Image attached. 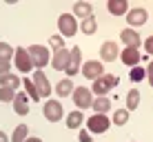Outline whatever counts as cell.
Listing matches in <instances>:
<instances>
[{"label": "cell", "mask_w": 153, "mask_h": 142, "mask_svg": "<svg viewBox=\"0 0 153 142\" xmlns=\"http://www.w3.org/2000/svg\"><path fill=\"white\" fill-rule=\"evenodd\" d=\"M118 82H120L118 76H113V73H104V76H100L98 80H93L91 93H96L98 98H102V96H107L113 87H118Z\"/></svg>", "instance_id": "obj_1"}, {"label": "cell", "mask_w": 153, "mask_h": 142, "mask_svg": "<svg viewBox=\"0 0 153 142\" xmlns=\"http://www.w3.org/2000/svg\"><path fill=\"white\" fill-rule=\"evenodd\" d=\"M27 51H29V56H31L33 67H36V69H40V71H42V67H47V65L51 62L49 49H47V47H42V45H31Z\"/></svg>", "instance_id": "obj_2"}, {"label": "cell", "mask_w": 153, "mask_h": 142, "mask_svg": "<svg viewBox=\"0 0 153 142\" xmlns=\"http://www.w3.org/2000/svg\"><path fill=\"white\" fill-rule=\"evenodd\" d=\"M71 98H73V104H76L78 109H91V104H93V93H91V89H87V87H76L73 89V93H71Z\"/></svg>", "instance_id": "obj_3"}, {"label": "cell", "mask_w": 153, "mask_h": 142, "mask_svg": "<svg viewBox=\"0 0 153 142\" xmlns=\"http://www.w3.org/2000/svg\"><path fill=\"white\" fill-rule=\"evenodd\" d=\"M58 29H60L62 38H71V36H76L78 31V20L73 13H62L60 18H58Z\"/></svg>", "instance_id": "obj_4"}, {"label": "cell", "mask_w": 153, "mask_h": 142, "mask_svg": "<svg viewBox=\"0 0 153 142\" xmlns=\"http://www.w3.org/2000/svg\"><path fill=\"white\" fill-rule=\"evenodd\" d=\"M109 127H111V120H109L104 113H96V115H91V118L87 120L89 133H104Z\"/></svg>", "instance_id": "obj_5"}, {"label": "cell", "mask_w": 153, "mask_h": 142, "mask_svg": "<svg viewBox=\"0 0 153 142\" xmlns=\"http://www.w3.org/2000/svg\"><path fill=\"white\" fill-rule=\"evenodd\" d=\"M42 111H45V118L49 120V122H60V118L65 115L60 100H47L45 107H42Z\"/></svg>", "instance_id": "obj_6"}, {"label": "cell", "mask_w": 153, "mask_h": 142, "mask_svg": "<svg viewBox=\"0 0 153 142\" xmlns=\"http://www.w3.org/2000/svg\"><path fill=\"white\" fill-rule=\"evenodd\" d=\"M13 60H16V69L18 71H31L33 69V62H31V56H29V51L25 49V47H18L16 49V54H13Z\"/></svg>", "instance_id": "obj_7"}, {"label": "cell", "mask_w": 153, "mask_h": 142, "mask_svg": "<svg viewBox=\"0 0 153 142\" xmlns=\"http://www.w3.org/2000/svg\"><path fill=\"white\" fill-rule=\"evenodd\" d=\"M33 85H36V89H38L40 100H42V98H49L51 91H53V89H51V85H49V80H47V76H45L40 69L33 71Z\"/></svg>", "instance_id": "obj_8"}, {"label": "cell", "mask_w": 153, "mask_h": 142, "mask_svg": "<svg viewBox=\"0 0 153 142\" xmlns=\"http://www.w3.org/2000/svg\"><path fill=\"white\" fill-rule=\"evenodd\" d=\"M82 73L89 80H98L100 76H104V67H102V62H98V60H89V62L82 65Z\"/></svg>", "instance_id": "obj_9"}, {"label": "cell", "mask_w": 153, "mask_h": 142, "mask_svg": "<svg viewBox=\"0 0 153 142\" xmlns=\"http://www.w3.org/2000/svg\"><path fill=\"white\" fill-rule=\"evenodd\" d=\"M80 67H82V49L80 47H73L71 49V58H69V65H67V76H76L78 71H80Z\"/></svg>", "instance_id": "obj_10"}, {"label": "cell", "mask_w": 153, "mask_h": 142, "mask_svg": "<svg viewBox=\"0 0 153 142\" xmlns=\"http://www.w3.org/2000/svg\"><path fill=\"white\" fill-rule=\"evenodd\" d=\"M69 58H71V51L67 49H60V51H53V58H51V67L56 71H65L67 65H69Z\"/></svg>", "instance_id": "obj_11"}, {"label": "cell", "mask_w": 153, "mask_h": 142, "mask_svg": "<svg viewBox=\"0 0 153 142\" xmlns=\"http://www.w3.org/2000/svg\"><path fill=\"white\" fill-rule=\"evenodd\" d=\"M146 18H149V13H146V9H142V7H135V9H131V11L126 13V22H129L131 27H140V25H144Z\"/></svg>", "instance_id": "obj_12"}, {"label": "cell", "mask_w": 153, "mask_h": 142, "mask_svg": "<svg viewBox=\"0 0 153 142\" xmlns=\"http://www.w3.org/2000/svg\"><path fill=\"white\" fill-rule=\"evenodd\" d=\"M100 56H102V60L104 62H113L115 58H120V49H118V45L115 42H104L102 47H100Z\"/></svg>", "instance_id": "obj_13"}, {"label": "cell", "mask_w": 153, "mask_h": 142, "mask_svg": "<svg viewBox=\"0 0 153 142\" xmlns=\"http://www.w3.org/2000/svg\"><path fill=\"white\" fill-rule=\"evenodd\" d=\"M140 58L142 56L138 54V49H131V47H126L124 51H120V60H122L126 67H138Z\"/></svg>", "instance_id": "obj_14"}, {"label": "cell", "mask_w": 153, "mask_h": 142, "mask_svg": "<svg viewBox=\"0 0 153 142\" xmlns=\"http://www.w3.org/2000/svg\"><path fill=\"white\" fill-rule=\"evenodd\" d=\"M13 109L18 115H27L29 113V100L22 91H16V98H13Z\"/></svg>", "instance_id": "obj_15"}, {"label": "cell", "mask_w": 153, "mask_h": 142, "mask_svg": "<svg viewBox=\"0 0 153 142\" xmlns=\"http://www.w3.org/2000/svg\"><path fill=\"white\" fill-rule=\"evenodd\" d=\"M120 38H122V42L126 45V47H131V49H138V47L142 45V40H140V36L138 33H135V31L133 29H124L122 31V33H120Z\"/></svg>", "instance_id": "obj_16"}, {"label": "cell", "mask_w": 153, "mask_h": 142, "mask_svg": "<svg viewBox=\"0 0 153 142\" xmlns=\"http://www.w3.org/2000/svg\"><path fill=\"white\" fill-rule=\"evenodd\" d=\"M107 9H109V13H113V16H126L129 13V2H126V0H109Z\"/></svg>", "instance_id": "obj_17"}, {"label": "cell", "mask_w": 153, "mask_h": 142, "mask_svg": "<svg viewBox=\"0 0 153 142\" xmlns=\"http://www.w3.org/2000/svg\"><path fill=\"white\" fill-rule=\"evenodd\" d=\"M73 89H76V87H73L71 78H65V80H60V82L56 85V93H58L60 98H67V96H71V93H73Z\"/></svg>", "instance_id": "obj_18"}, {"label": "cell", "mask_w": 153, "mask_h": 142, "mask_svg": "<svg viewBox=\"0 0 153 142\" xmlns=\"http://www.w3.org/2000/svg\"><path fill=\"white\" fill-rule=\"evenodd\" d=\"M82 122H84V115H82L80 109H76V111H71L69 115H67V127L69 129H80Z\"/></svg>", "instance_id": "obj_19"}, {"label": "cell", "mask_w": 153, "mask_h": 142, "mask_svg": "<svg viewBox=\"0 0 153 142\" xmlns=\"http://www.w3.org/2000/svg\"><path fill=\"white\" fill-rule=\"evenodd\" d=\"M73 16H78V18H89V16H93V7L89 2H76L73 4Z\"/></svg>", "instance_id": "obj_20"}, {"label": "cell", "mask_w": 153, "mask_h": 142, "mask_svg": "<svg viewBox=\"0 0 153 142\" xmlns=\"http://www.w3.org/2000/svg\"><path fill=\"white\" fill-rule=\"evenodd\" d=\"M111 107H113V104H111V100H109L107 96L96 98V100H93V104H91V109H96V113H104V115H107V111Z\"/></svg>", "instance_id": "obj_21"}, {"label": "cell", "mask_w": 153, "mask_h": 142, "mask_svg": "<svg viewBox=\"0 0 153 142\" xmlns=\"http://www.w3.org/2000/svg\"><path fill=\"white\" fill-rule=\"evenodd\" d=\"M0 87L4 89H11V91H16V89L20 87V78L16 76V73H7V76L0 78Z\"/></svg>", "instance_id": "obj_22"}, {"label": "cell", "mask_w": 153, "mask_h": 142, "mask_svg": "<svg viewBox=\"0 0 153 142\" xmlns=\"http://www.w3.org/2000/svg\"><path fill=\"white\" fill-rule=\"evenodd\" d=\"M140 107V91L138 89H131L126 93V111H133V109Z\"/></svg>", "instance_id": "obj_23"}, {"label": "cell", "mask_w": 153, "mask_h": 142, "mask_svg": "<svg viewBox=\"0 0 153 142\" xmlns=\"http://www.w3.org/2000/svg\"><path fill=\"white\" fill-rule=\"evenodd\" d=\"M80 29H82V33H87V36L96 33V29H98V22H96V18H93V16L84 18L82 22H80Z\"/></svg>", "instance_id": "obj_24"}, {"label": "cell", "mask_w": 153, "mask_h": 142, "mask_svg": "<svg viewBox=\"0 0 153 142\" xmlns=\"http://www.w3.org/2000/svg\"><path fill=\"white\" fill-rule=\"evenodd\" d=\"M29 138V129H27V124H18L13 131V135H11V142H25Z\"/></svg>", "instance_id": "obj_25"}, {"label": "cell", "mask_w": 153, "mask_h": 142, "mask_svg": "<svg viewBox=\"0 0 153 142\" xmlns=\"http://www.w3.org/2000/svg\"><path fill=\"white\" fill-rule=\"evenodd\" d=\"M129 122V111H126V109H118V111L113 113V124H126Z\"/></svg>", "instance_id": "obj_26"}, {"label": "cell", "mask_w": 153, "mask_h": 142, "mask_svg": "<svg viewBox=\"0 0 153 142\" xmlns=\"http://www.w3.org/2000/svg\"><path fill=\"white\" fill-rule=\"evenodd\" d=\"M16 54V49L7 42H0V60H11V56Z\"/></svg>", "instance_id": "obj_27"}, {"label": "cell", "mask_w": 153, "mask_h": 142, "mask_svg": "<svg viewBox=\"0 0 153 142\" xmlns=\"http://www.w3.org/2000/svg\"><path fill=\"white\" fill-rule=\"evenodd\" d=\"M129 76H131V80H133V82H140V80H144V78H146V69H142V67H133Z\"/></svg>", "instance_id": "obj_28"}, {"label": "cell", "mask_w": 153, "mask_h": 142, "mask_svg": "<svg viewBox=\"0 0 153 142\" xmlns=\"http://www.w3.org/2000/svg\"><path fill=\"white\" fill-rule=\"evenodd\" d=\"M25 89H27V93H29V98H31V100H40L38 89H36L33 80H27V78H25Z\"/></svg>", "instance_id": "obj_29"}, {"label": "cell", "mask_w": 153, "mask_h": 142, "mask_svg": "<svg viewBox=\"0 0 153 142\" xmlns=\"http://www.w3.org/2000/svg\"><path fill=\"white\" fill-rule=\"evenodd\" d=\"M13 98H16V91L0 87V102H13Z\"/></svg>", "instance_id": "obj_30"}, {"label": "cell", "mask_w": 153, "mask_h": 142, "mask_svg": "<svg viewBox=\"0 0 153 142\" xmlns=\"http://www.w3.org/2000/svg\"><path fill=\"white\" fill-rule=\"evenodd\" d=\"M49 42H51V47H53V51L65 49V38H62V36H51Z\"/></svg>", "instance_id": "obj_31"}, {"label": "cell", "mask_w": 153, "mask_h": 142, "mask_svg": "<svg viewBox=\"0 0 153 142\" xmlns=\"http://www.w3.org/2000/svg\"><path fill=\"white\" fill-rule=\"evenodd\" d=\"M11 73V60H0V78Z\"/></svg>", "instance_id": "obj_32"}, {"label": "cell", "mask_w": 153, "mask_h": 142, "mask_svg": "<svg viewBox=\"0 0 153 142\" xmlns=\"http://www.w3.org/2000/svg\"><path fill=\"white\" fill-rule=\"evenodd\" d=\"M144 51L153 56V36H149V38H146V42H144Z\"/></svg>", "instance_id": "obj_33"}, {"label": "cell", "mask_w": 153, "mask_h": 142, "mask_svg": "<svg viewBox=\"0 0 153 142\" xmlns=\"http://www.w3.org/2000/svg\"><path fill=\"white\" fill-rule=\"evenodd\" d=\"M146 76H149V85L153 87V60L149 62V69H146Z\"/></svg>", "instance_id": "obj_34"}, {"label": "cell", "mask_w": 153, "mask_h": 142, "mask_svg": "<svg viewBox=\"0 0 153 142\" xmlns=\"http://www.w3.org/2000/svg\"><path fill=\"white\" fill-rule=\"evenodd\" d=\"M80 142H91V133L89 131H80Z\"/></svg>", "instance_id": "obj_35"}, {"label": "cell", "mask_w": 153, "mask_h": 142, "mask_svg": "<svg viewBox=\"0 0 153 142\" xmlns=\"http://www.w3.org/2000/svg\"><path fill=\"white\" fill-rule=\"evenodd\" d=\"M0 142H9V138H7V133H4V131H0Z\"/></svg>", "instance_id": "obj_36"}, {"label": "cell", "mask_w": 153, "mask_h": 142, "mask_svg": "<svg viewBox=\"0 0 153 142\" xmlns=\"http://www.w3.org/2000/svg\"><path fill=\"white\" fill-rule=\"evenodd\" d=\"M25 142H42V140H40V138H27Z\"/></svg>", "instance_id": "obj_37"}]
</instances>
